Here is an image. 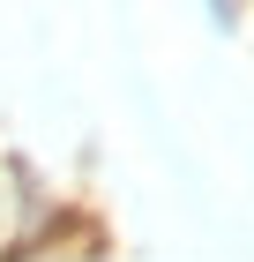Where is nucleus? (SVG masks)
<instances>
[{
    "label": "nucleus",
    "mask_w": 254,
    "mask_h": 262,
    "mask_svg": "<svg viewBox=\"0 0 254 262\" xmlns=\"http://www.w3.org/2000/svg\"><path fill=\"white\" fill-rule=\"evenodd\" d=\"M0 232H8V202H0Z\"/></svg>",
    "instance_id": "obj_1"
},
{
    "label": "nucleus",
    "mask_w": 254,
    "mask_h": 262,
    "mask_svg": "<svg viewBox=\"0 0 254 262\" xmlns=\"http://www.w3.org/2000/svg\"><path fill=\"white\" fill-rule=\"evenodd\" d=\"M30 262H60V255H30Z\"/></svg>",
    "instance_id": "obj_2"
}]
</instances>
